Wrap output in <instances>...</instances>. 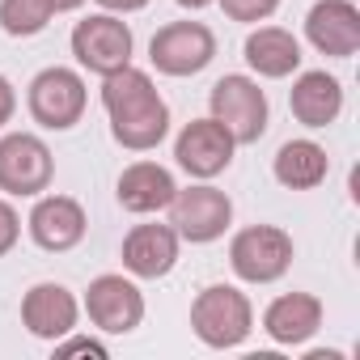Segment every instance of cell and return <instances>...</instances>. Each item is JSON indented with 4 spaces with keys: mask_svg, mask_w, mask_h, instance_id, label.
<instances>
[{
    "mask_svg": "<svg viewBox=\"0 0 360 360\" xmlns=\"http://www.w3.org/2000/svg\"><path fill=\"white\" fill-rule=\"evenodd\" d=\"M119 255L136 280H165L178 263V233L169 225H136Z\"/></svg>",
    "mask_w": 360,
    "mask_h": 360,
    "instance_id": "2e32d148",
    "label": "cell"
},
{
    "mask_svg": "<svg viewBox=\"0 0 360 360\" xmlns=\"http://www.w3.org/2000/svg\"><path fill=\"white\" fill-rule=\"evenodd\" d=\"M18 238H22V217L9 200H0V259L18 246Z\"/></svg>",
    "mask_w": 360,
    "mask_h": 360,
    "instance_id": "cb8c5ba5",
    "label": "cell"
},
{
    "mask_svg": "<svg viewBox=\"0 0 360 360\" xmlns=\"http://www.w3.org/2000/svg\"><path fill=\"white\" fill-rule=\"evenodd\" d=\"M102 106L110 115V136L115 144L131 153H148L169 136V106L157 94L153 77L140 68H119L102 77Z\"/></svg>",
    "mask_w": 360,
    "mask_h": 360,
    "instance_id": "6da1fadb",
    "label": "cell"
},
{
    "mask_svg": "<svg viewBox=\"0 0 360 360\" xmlns=\"http://www.w3.org/2000/svg\"><path fill=\"white\" fill-rule=\"evenodd\" d=\"M305 39L330 60H352L360 51V9L352 0H318L305 13Z\"/></svg>",
    "mask_w": 360,
    "mask_h": 360,
    "instance_id": "4fadbf2b",
    "label": "cell"
},
{
    "mask_svg": "<svg viewBox=\"0 0 360 360\" xmlns=\"http://www.w3.org/2000/svg\"><path fill=\"white\" fill-rule=\"evenodd\" d=\"M233 225V200L208 183L200 187H178L169 200V229L178 233V242L191 246H208L217 238H225V229Z\"/></svg>",
    "mask_w": 360,
    "mask_h": 360,
    "instance_id": "5b68a950",
    "label": "cell"
},
{
    "mask_svg": "<svg viewBox=\"0 0 360 360\" xmlns=\"http://www.w3.org/2000/svg\"><path fill=\"white\" fill-rule=\"evenodd\" d=\"M178 183H174V174L157 161H131L123 174H119V183H115V195L127 212L136 217H148V212H161L169 208Z\"/></svg>",
    "mask_w": 360,
    "mask_h": 360,
    "instance_id": "ac0fdd59",
    "label": "cell"
},
{
    "mask_svg": "<svg viewBox=\"0 0 360 360\" xmlns=\"http://www.w3.org/2000/svg\"><path fill=\"white\" fill-rule=\"evenodd\" d=\"M77 318H81L77 297H72L64 284H56V280H43V284H34V288L22 297V326H26L34 339L56 343V339H64L68 330H77Z\"/></svg>",
    "mask_w": 360,
    "mask_h": 360,
    "instance_id": "5bb4252c",
    "label": "cell"
},
{
    "mask_svg": "<svg viewBox=\"0 0 360 360\" xmlns=\"http://www.w3.org/2000/svg\"><path fill=\"white\" fill-rule=\"evenodd\" d=\"M18 110V94H13V81L9 77H0V127H5Z\"/></svg>",
    "mask_w": 360,
    "mask_h": 360,
    "instance_id": "d4e9b609",
    "label": "cell"
},
{
    "mask_svg": "<svg viewBox=\"0 0 360 360\" xmlns=\"http://www.w3.org/2000/svg\"><path fill=\"white\" fill-rule=\"evenodd\" d=\"M51 5H56V13H72V9L85 5V0H51Z\"/></svg>",
    "mask_w": 360,
    "mask_h": 360,
    "instance_id": "4316f807",
    "label": "cell"
},
{
    "mask_svg": "<svg viewBox=\"0 0 360 360\" xmlns=\"http://www.w3.org/2000/svg\"><path fill=\"white\" fill-rule=\"evenodd\" d=\"M131 51H136V39H131V26L119 22V13H94V18L77 22V30H72V56L94 77H110V72L127 68Z\"/></svg>",
    "mask_w": 360,
    "mask_h": 360,
    "instance_id": "9c48e42d",
    "label": "cell"
},
{
    "mask_svg": "<svg viewBox=\"0 0 360 360\" xmlns=\"http://www.w3.org/2000/svg\"><path fill=\"white\" fill-rule=\"evenodd\" d=\"M56 356H94V360H106V343L94 339V335H64L56 339Z\"/></svg>",
    "mask_w": 360,
    "mask_h": 360,
    "instance_id": "603a6c76",
    "label": "cell"
},
{
    "mask_svg": "<svg viewBox=\"0 0 360 360\" xmlns=\"http://www.w3.org/2000/svg\"><path fill=\"white\" fill-rule=\"evenodd\" d=\"M191 330L204 347H242L246 335L255 330V309L250 297L233 284H208L195 301H191Z\"/></svg>",
    "mask_w": 360,
    "mask_h": 360,
    "instance_id": "7a4b0ae2",
    "label": "cell"
},
{
    "mask_svg": "<svg viewBox=\"0 0 360 360\" xmlns=\"http://www.w3.org/2000/svg\"><path fill=\"white\" fill-rule=\"evenodd\" d=\"M174 5H183V9H208V5H217V0H174Z\"/></svg>",
    "mask_w": 360,
    "mask_h": 360,
    "instance_id": "83f0119b",
    "label": "cell"
},
{
    "mask_svg": "<svg viewBox=\"0 0 360 360\" xmlns=\"http://www.w3.org/2000/svg\"><path fill=\"white\" fill-rule=\"evenodd\" d=\"M263 330L280 347H301L322 330V301L314 292H284L263 309Z\"/></svg>",
    "mask_w": 360,
    "mask_h": 360,
    "instance_id": "e0dca14e",
    "label": "cell"
},
{
    "mask_svg": "<svg viewBox=\"0 0 360 360\" xmlns=\"http://www.w3.org/2000/svg\"><path fill=\"white\" fill-rule=\"evenodd\" d=\"M233 148H238V140L229 136V127L208 115V119H191L183 131H178L174 161L183 165L191 178L208 183V178H217V174H225L233 165Z\"/></svg>",
    "mask_w": 360,
    "mask_h": 360,
    "instance_id": "30bf717a",
    "label": "cell"
},
{
    "mask_svg": "<svg viewBox=\"0 0 360 360\" xmlns=\"http://www.w3.org/2000/svg\"><path fill=\"white\" fill-rule=\"evenodd\" d=\"M85 102H89V89H85V77L72 72V68H43L34 81H30V94H26V106H30V119L47 131H68L81 123L85 115Z\"/></svg>",
    "mask_w": 360,
    "mask_h": 360,
    "instance_id": "8992f818",
    "label": "cell"
},
{
    "mask_svg": "<svg viewBox=\"0 0 360 360\" xmlns=\"http://www.w3.org/2000/svg\"><path fill=\"white\" fill-rule=\"evenodd\" d=\"M288 110L301 127L309 131H322L330 127L339 115H343V85L326 72V68H314V72H301L288 89Z\"/></svg>",
    "mask_w": 360,
    "mask_h": 360,
    "instance_id": "9a60e30c",
    "label": "cell"
},
{
    "mask_svg": "<svg viewBox=\"0 0 360 360\" xmlns=\"http://www.w3.org/2000/svg\"><path fill=\"white\" fill-rule=\"evenodd\" d=\"M217 5L225 9L229 22H246V26H255V22H267V18L280 9V0H217Z\"/></svg>",
    "mask_w": 360,
    "mask_h": 360,
    "instance_id": "7402d4cb",
    "label": "cell"
},
{
    "mask_svg": "<svg viewBox=\"0 0 360 360\" xmlns=\"http://www.w3.org/2000/svg\"><path fill=\"white\" fill-rule=\"evenodd\" d=\"M56 178V157L43 136L34 131H9L0 136V191L39 200Z\"/></svg>",
    "mask_w": 360,
    "mask_h": 360,
    "instance_id": "277c9868",
    "label": "cell"
},
{
    "mask_svg": "<svg viewBox=\"0 0 360 360\" xmlns=\"http://www.w3.org/2000/svg\"><path fill=\"white\" fill-rule=\"evenodd\" d=\"M208 106H212V119L229 127V136L238 144H259V136L267 131V94L259 89L255 77H242V72H229L212 85L208 94Z\"/></svg>",
    "mask_w": 360,
    "mask_h": 360,
    "instance_id": "52a82bcc",
    "label": "cell"
},
{
    "mask_svg": "<svg viewBox=\"0 0 360 360\" xmlns=\"http://www.w3.org/2000/svg\"><path fill=\"white\" fill-rule=\"evenodd\" d=\"M271 174L288 191H314V187L326 183L330 157H326V148L318 140H288V144H280V153L271 161Z\"/></svg>",
    "mask_w": 360,
    "mask_h": 360,
    "instance_id": "ffe728a7",
    "label": "cell"
},
{
    "mask_svg": "<svg viewBox=\"0 0 360 360\" xmlns=\"http://www.w3.org/2000/svg\"><path fill=\"white\" fill-rule=\"evenodd\" d=\"M98 5H102L106 13H140L148 0H98Z\"/></svg>",
    "mask_w": 360,
    "mask_h": 360,
    "instance_id": "484cf974",
    "label": "cell"
},
{
    "mask_svg": "<svg viewBox=\"0 0 360 360\" xmlns=\"http://www.w3.org/2000/svg\"><path fill=\"white\" fill-rule=\"evenodd\" d=\"M56 5L51 0H0V30L9 39H34L51 26Z\"/></svg>",
    "mask_w": 360,
    "mask_h": 360,
    "instance_id": "44dd1931",
    "label": "cell"
},
{
    "mask_svg": "<svg viewBox=\"0 0 360 360\" xmlns=\"http://www.w3.org/2000/svg\"><path fill=\"white\" fill-rule=\"evenodd\" d=\"M292 238L280 225H246L229 242V267L246 284H276L292 267Z\"/></svg>",
    "mask_w": 360,
    "mask_h": 360,
    "instance_id": "3957f363",
    "label": "cell"
},
{
    "mask_svg": "<svg viewBox=\"0 0 360 360\" xmlns=\"http://www.w3.org/2000/svg\"><path fill=\"white\" fill-rule=\"evenodd\" d=\"M242 51H246V64L259 77H267V81H284V77H292L301 68V43L284 26H259V30H250V39H246Z\"/></svg>",
    "mask_w": 360,
    "mask_h": 360,
    "instance_id": "d6986e66",
    "label": "cell"
},
{
    "mask_svg": "<svg viewBox=\"0 0 360 360\" xmlns=\"http://www.w3.org/2000/svg\"><path fill=\"white\" fill-rule=\"evenodd\" d=\"M26 225H30L34 246L47 250V255H64V250L81 246L85 233H89V217L72 195H39Z\"/></svg>",
    "mask_w": 360,
    "mask_h": 360,
    "instance_id": "7c38bea8",
    "label": "cell"
},
{
    "mask_svg": "<svg viewBox=\"0 0 360 360\" xmlns=\"http://www.w3.org/2000/svg\"><path fill=\"white\" fill-rule=\"evenodd\" d=\"M148 60L161 77H195L217 60V34L204 22H169L148 39Z\"/></svg>",
    "mask_w": 360,
    "mask_h": 360,
    "instance_id": "ba28073f",
    "label": "cell"
},
{
    "mask_svg": "<svg viewBox=\"0 0 360 360\" xmlns=\"http://www.w3.org/2000/svg\"><path fill=\"white\" fill-rule=\"evenodd\" d=\"M85 314L102 335H131L144 322V297L127 276H98L85 288Z\"/></svg>",
    "mask_w": 360,
    "mask_h": 360,
    "instance_id": "8fae6325",
    "label": "cell"
}]
</instances>
